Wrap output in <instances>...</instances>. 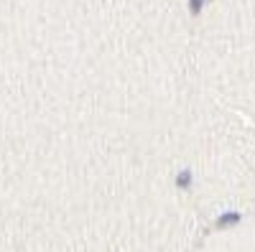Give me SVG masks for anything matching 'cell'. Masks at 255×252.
I'll list each match as a JSON object with an SVG mask.
<instances>
[{
  "label": "cell",
  "instance_id": "6da1fadb",
  "mask_svg": "<svg viewBox=\"0 0 255 252\" xmlns=\"http://www.w3.org/2000/svg\"><path fill=\"white\" fill-rule=\"evenodd\" d=\"M238 219H240L238 214H227V217H222V219H220L217 224H220V227H230V224H235Z\"/></svg>",
  "mask_w": 255,
  "mask_h": 252
}]
</instances>
